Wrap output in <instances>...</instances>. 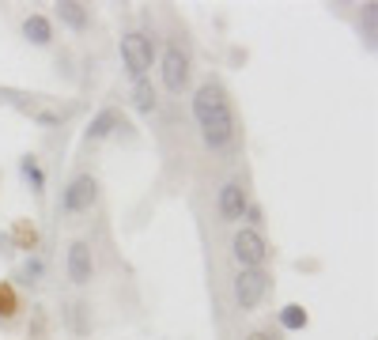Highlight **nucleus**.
Segmentation results:
<instances>
[{"mask_svg":"<svg viewBox=\"0 0 378 340\" xmlns=\"http://www.w3.org/2000/svg\"><path fill=\"white\" fill-rule=\"evenodd\" d=\"M193 114H197V125H201V136L208 148H227L231 136H235V122H231V110H227V98L219 87L205 83L193 98Z\"/></svg>","mask_w":378,"mask_h":340,"instance_id":"f257e3e1","label":"nucleus"},{"mask_svg":"<svg viewBox=\"0 0 378 340\" xmlns=\"http://www.w3.org/2000/svg\"><path fill=\"white\" fill-rule=\"evenodd\" d=\"M265 288H269V276L261 269H242L239 280H235V299L242 310H253L261 299H265Z\"/></svg>","mask_w":378,"mask_h":340,"instance_id":"f03ea898","label":"nucleus"},{"mask_svg":"<svg viewBox=\"0 0 378 340\" xmlns=\"http://www.w3.org/2000/svg\"><path fill=\"white\" fill-rule=\"evenodd\" d=\"M121 61H125V69L140 80V76L151 69V42L144 35H125L121 38Z\"/></svg>","mask_w":378,"mask_h":340,"instance_id":"7ed1b4c3","label":"nucleus"},{"mask_svg":"<svg viewBox=\"0 0 378 340\" xmlns=\"http://www.w3.org/2000/svg\"><path fill=\"white\" fill-rule=\"evenodd\" d=\"M231 246H235V257H239L242 269H261L265 254H269V250H265V238L258 231H239Z\"/></svg>","mask_w":378,"mask_h":340,"instance_id":"20e7f679","label":"nucleus"},{"mask_svg":"<svg viewBox=\"0 0 378 340\" xmlns=\"http://www.w3.org/2000/svg\"><path fill=\"white\" fill-rule=\"evenodd\" d=\"M163 83H166V91H182V87L189 83V57L182 49H166V57H163Z\"/></svg>","mask_w":378,"mask_h":340,"instance_id":"39448f33","label":"nucleus"},{"mask_svg":"<svg viewBox=\"0 0 378 340\" xmlns=\"http://www.w3.org/2000/svg\"><path fill=\"white\" fill-rule=\"evenodd\" d=\"M95 189H98L95 178H87V174L76 178L69 189H64V212H84V208H91L95 204Z\"/></svg>","mask_w":378,"mask_h":340,"instance_id":"423d86ee","label":"nucleus"},{"mask_svg":"<svg viewBox=\"0 0 378 340\" xmlns=\"http://www.w3.org/2000/svg\"><path fill=\"white\" fill-rule=\"evenodd\" d=\"M69 280L72 283L91 280V246L87 242H72L69 246Z\"/></svg>","mask_w":378,"mask_h":340,"instance_id":"0eeeda50","label":"nucleus"},{"mask_svg":"<svg viewBox=\"0 0 378 340\" xmlns=\"http://www.w3.org/2000/svg\"><path fill=\"white\" fill-rule=\"evenodd\" d=\"M246 212V193H242L239 182H227L224 189H219V216L224 219H242Z\"/></svg>","mask_w":378,"mask_h":340,"instance_id":"6e6552de","label":"nucleus"},{"mask_svg":"<svg viewBox=\"0 0 378 340\" xmlns=\"http://www.w3.org/2000/svg\"><path fill=\"white\" fill-rule=\"evenodd\" d=\"M118 122H121V117L114 114V110H103V114L91 122V129H87V136H91V140H103V136H110V133L118 129Z\"/></svg>","mask_w":378,"mask_h":340,"instance_id":"1a4fd4ad","label":"nucleus"},{"mask_svg":"<svg viewBox=\"0 0 378 340\" xmlns=\"http://www.w3.org/2000/svg\"><path fill=\"white\" fill-rule=\"evenodd\" d=\"M61 19L69 23L72 30H84L87 27V12H84V4H76V0H61Z\"/></svg>","mask_w":378,"mask_h":340,"instance_id":"9d476101","label":"nucleus"},{"mask_svg":"<svg viewBox=\"0 0 378 340\" xmlns=\"http://www.w3.org/2000/svg\"><path fill=\"white\" fill-rule=\"evenodd\" d=\"M23 35L35 42V46H46V42H50V23L42 16H30L27 23H23Z\"/></svg>","mask_w":378,"mask_h":340,"instance_id":"9b49d317","label":"nucleus"},{"mask_svg":"<svg viewBox=\"0 0 378 340\" xmlns=\"http://www.w3.org/2000/svg\"><path fill=\"white\" fill-rule=\"evenodd\" d=\"M132 102H137L140 114H151V110H155V91H151V83L137 80V87H132Z\"/></svg>","mask_w":378,"mask_h":340,"instance_id":"f8f14e48","label":"nucleus"},{"mask_svg":"<svg viewBox=\"0 0 378 340\" xmlns=\"http://www.w3.org/2000/svg\"><path fill=\"white\" fill-rule=\"evenodd\" d=\"M280 325L284 329H303L307 325V310H303V306H284V310H280Z\"/></svg>","mask_w":378,"mask_h":340,"instance_id":"ddd939ff","label":"nucleus"},{"mask_svg":"<svg viewBox=\"0 0 378 340\" xmlns=\"http://www.w3.org/2000/svg\"><path fill=\"white\" fill-rule=\"evenodd\" d=\"M16 314V295L12 288H0V317H12Z\"/></svg>","mask_w":378,"mask_h":340,"instance_id":"4468645a","label":"nucleus"},{"mask_svg":"<svg viewBox=\"0 0 378 340\" xmlns=\"http://www.w3.org/2000/svg\"><path fill=\"white\" fill-rule=\"evenodd\" d=\"M23 174L30 178V185H35V189H42V182H46V178H42V170L35 167V159H23Z\"/></svg>","mask_w":378,"mask_h":340,"instance_id":"2eb2a0df","label":"nucleus"},{"mask_svg":"<svg viewBox=\"0 0 378 340\" xmlns=\"http://www.w3.org/2000/svg\"><path fill=\"white\" fill-rule=\"evenodd\" d=\"M27 276H42V261H27Z\"/></svg>","mask_w":378,"mask_h":340,"instance_id":"dca6fc26","label":"nucleus"},{"mask_svg":"<svg viewBox=\"0 0 378 340\" xmlns=\"http://www.w3.org/2000/svg\"><path fill=\"white\" fill-rule=\"evenodd\" d=\"M246 340H273V336H269V333H250Z\"/></svg>","mask_w":378,"mask_h":340,"instance_id":"f3484780","label":"nucleus"}]
</instances>
